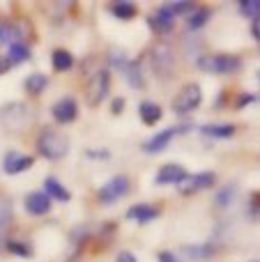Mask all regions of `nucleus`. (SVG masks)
Masks as SVG:
<instances>
[{
    "mask_svg": "<svg viewBox=\"0 0 260 262\" xmlns=\"http://www.w3.org/2000/svg\"><path fill=\"white\" fill-rule=\"evenodd\" d=\"M35 147L37 154L44 157L46 161H60V159H64L69 154V138L64 134H60L58 129L44 127L37 134Z\"/></svg>",
    "mask_w": 260,
    "mask_h": 262,
    "instance_id": "obj_1",
    "label": "nucleus"
},
{
    "mask_svg": "<svg viewBox=\"0 0 260 262\" xmlns=\"http://www.w3.org/2000/svg\"><path fill=\"white\" fill-rule=\"evenodd\" d=\"M196 67L201 72H210V74H235L242 69V58L235 53H216V55H201L196 60Z\"/></svg>",
    "mask_w": 260,
    "mask_h": 262,
    "instance_id": "obj_2",
    "label": "nucleus"
},
{
    "mask_svg": "<svg viewBox=\"0 0 260 262\" xmlns=\"http://www.w3.org/2000/svg\"><path fill=\"white\" fill-rule=\"evenodd\" d=\"M32 122V111L28 108L26 104H18V101H12V104L0 106V124L9 131H23L28 129Z\"/></svg>",
    "mask_w": 260,
    "mask_h": 262,
    "instance_id": "obj_3",
    "label": "nucleus"
},
{
    "mask_svg": "<svg viewBox=\"0 0 260 262\" xmlns=\"http://www.w3.org/2000/svg\"><path fill=\"white\" fill-rule=\"evenodd\" d=\"M201 104H203V88L198 85V83H187V85H182V90L175 95L170 108H173L175 115L184 118V115L193 113Z\"/></svg>",
    "mask_w": 260,
    "mask_h": 262,
    "instance_id": "obj_4",
    "label": "nucleus"
},
{
    "mask_svg": "<svg viewBox=\"0 0 260 262\" xmlns=\"http://www.w3.org/2000/svg\"><path fill=\"white\" fill-rule=\"evenodd\" d=\"M129 191H132V182H129L127 175H113L106 184H101L99 189H97V200H99V205H115L118 200H122L124 195H129Z\"/></svg>",
    "mask_w": 260,
    "mask_h": 262,
    "instance_id": "obj_5",
    "label": "nucleus"
},
{
    "mask_svg": "<svg viewBox=\"0 0 260 262\" xmlns=\"http://www.w3.org/2000/svg\"><path fill=\"white\" fill-rule=\"evenodd\" d=\"M191 129H193V122H182V124H178V127H168V129L159 131V134H155L152 138H147L145 143L141 145V149L145 154H159L168 147L170 140H173L178 134H189Z\"/></svg>",
    "mask_w": 260,
    "mask_h": 262,
    "instance_id": "obj_6",
    "label": "nucleus"
},
{
    "mask_svg": "<svg viewBox=\"0 0 260 262\" xmlns=\"http://www.w3.org/2000/svg\"><path fill=\"white\" fill-rule=\"evenodd\" d=\"M111 92V72L109 69H99L92 74V78L88 81L85 88V99L90 106H99L101 101L109 97Z\"/></svg>",
    "mask_w": 260,
    "mask_h": 262,
    "instance_id": "obj_7",
    "label": "nucleus"
},
{
    "mask_svg": "<svg viewBox=\"0 0 260 262\" xmlns=\"http://www.w3.org/2000/svg\"><path fill=\"white\" fill-rule=\"evenodd\" d=\"M150 58H152V69H155L157 76L161 78H170L175 72V55L173 49L168 44H157L155 49L150 51Z\"/></svg>",
    "mask_w": 260,
    "mask_h": 262,
    "instance_id": "obj_8",
    "label": "nucleus"
},
{
    "mask_svg": "<svg viewBox=\"0 0 260 262\" xmlns=\"http://www.w3.org/2000/svg\"><path fill=\"white\" fill-rule=\"evenodd\" d=\"M214 184H216V172L203 170V172H196V175H187V177H184V180L178 184V191H180V195L189 198V195H193L196 191L212 189Z\"/></svg>",
    "mask_w": 260,
    "mask_h": 262,
    "instance_id": "obj_9",
    "label": "nucleus"
},
{
    "mask_svg": "<svg viewBox=\"0 0 260 262\" xmlns=\"http://www.w3.org/2000/svg\"><path fill=\"white\" fill-rule=\"evenodd\" d=\"M35 166V157L30 154H21V152H7L3 159V170L5 175H21V172L30 170Z\"/></svg>",
    "mask_w": 260,
    "mask_h": 262,
    "instance_id": "obj_10",
    "label": "nucleus"
},
{
    "mask_svg": "<svg viewBox=\"0 0 260 262\" xmlns=\"http://www.w3.org/2000/svg\"><path fill=\"white\" fill-rule=\"evenodd\" d=\"M51 115H53V120L58 124H72L74 120L78 118V104L74 97H62V99H58L53 104V108H51Z\"/></svg>",
    "mask_w": 260,
    "mask_h": 262,
    "instance_id": "obj_11",
    "label": "nucleus"
},
{
    "mask_svg": "<svg viewBox=\"0 0 260 262\" xmlns=\"http://www.w3.org/2000/svg\"><path fill=\"white\" fill-rule=\"evenodd\" d=\"M51 198L44 193V191H32V193L26 195V200H23V207H26V212L30 214V216H46V214L51 212Z\"/></svg>",
    "mask_w": 260,
    "mask_h": 262,
    "instance_id": "obj_12",
    "label": "nucleus"
},
{
    "mask_svg": "<svg viewBox=\"0 0 260 262\" xmlns=\"http://www.w3.org/2000/svg\"><path fill=\"white\" fill-rule=\"evenodd\" d=\"M124 216H127L129 221L138 223V226H145V223H152L155 219H159V207H155V205H150V203H136L127 209Z\"/></svg>",
    "mask_w": 260,
    "mask_h": 262,
    "instance_id": "obj_13",
    "label": "nucleus"
},
{
    "mask_svg": "<svg viewBox=\"0 0 260 262\" xmlns=\"http://www.w3.org/2000/svg\"><path fill=\"white\" fill-rule=\"evenodd\" d=\"M187 175H189V172L184 170V168L180 166V163H166V166H161V168H159V172H157L155 184H159V186L175 184V186H178Z\"/></svg>",
    "mask_w": 260,
    "mask_h": 262,
    "instance_id": "obj_14",
    "label": "nucleus"
},
{
    "mask_svg": "<svg viewBox=\"0 0 260 262\" xmlns=\"http://www.w3.org/2000/svg\"><path fill=\"white\" fill-rule=\"evenodd\" d=\"M44 191L46 195L51 198V203L53 200H60V203H69L72 200V193H69V189L64 184H60L58 180H55L53 175H49V177H44Z\"/></svg>",
    "mask_w": 260,
    "mask_h": 262,
    "instance_id": "obj_15",
    "label": "nucleus"
},
{
    "mask_svg": "<svg viewBox=\"0 0 260 262\" xmlns=\"http://www.w3.org/2000/svg\"><path fill=\"white\" fill-rule=\"evenodd\" d=\"M138 115H141L143 124L152 127V124H157L161 120V115H164V108H161L157 101L145 99V101H141V104H138Z\"/></svg>",
    "mask_w": 260,
    "mask_h": 262,
    "instance_id": "obj_16",
    "label": "nucleus"
},
{
    "mask_svg": "<svg viewBox=\"0 0 260 262\" xmlns=\"http://www.w3.org/2000/svg\"><path fill=\"white\" fill-rule=\"evenodd\" d=\"M46 88H49V76H46V74H39V72L30 74V76L23 81V90H26L28 97H39Z\"/></svg>",
    "mask_w": 260,
    "mask_h": 262,
    "instance_id": "obj_17",
    "label": "nucleus"
},
{
    "mask_svg": "<svg viewBox=\"0 0 260 262\" xmlns=\"http://www.w3.org/2000/svg\"><path fill=\"white\" fill-rule=\"evenodd\" d=\"M212 18V9L210 7H193L191 14H187V28L189 32H198L207 26V21Z\"/></svg>",
    "mask_w": 260,
    "mask_h": 262,
    "instance_id": "obj_18",
    "label": "nucleus"
},
{
    "mask_svg": "<svg viewBox=\"0 0 260 262\" xmlns=\"http://www.w3.org/2000/svg\"><path fill=\"white\" fill-rule=\"evenodd\" d=\"M235 124H203L201 127V134L207 136V138H214V140H228L235 136Z\"/></svg>",
    "mask_w": 260,
    "mask_h": 262,
    "instance_id": "obj_19",
    "label": "nucleus"
},
{
    "mask_svg": "<svg viewBox=\"0 0 260 262\" xmlns=\"http://www.w3.org/2000/svg\"><path fill=\"white\" fill-rule=\"evenodd\" d=\"M32 51L26 41H14V44L7 46V62L9 64H21L26 60H30Z\"/></svg>",
    "mask_w": 260,
    "mask_h": 262,
    "instance_id": "obj_20",
    "label": "nucleus"
},
{
    "mask_svg": "<svg viewBox=\"0 0 260 262\" xmlns=\"http://www.w3.org/2000/svg\"><path fill=\"white\" fill-rule=\"evenodd\" d=\"M109 12L113 14L115 18H120V21H132V18L138 14V7L134 3H129V0H120V3L111 5Z\"/></svg>",
    "mask_w": 260,
    "mask_h": 262,
    "instance_id": "obj_21",
    "label": "nucleus"
},
{
    "mask_svg": "<svg viewBox=\"0 0 260 262\" xmlns=\"http://www.w3.org/2000/svg\"><path fill=\"white\" fill-rule=\"evenodd\" d=\"M51 64H53L55 72H69L74 67V55L67 49H55L51 55Z\"/></svg>",
    "mask_w": 260,
    "mask_h": 262,
    "instance_id": "obj_22",
    "label": "nucleus"
},
{
    "mask_svg": "<svg viewBox=\"0 0 260 262\" xmlns=\"http://www.w3.org/2000/svg\"><path fill=\"white\" fill-rule=\"evenodd\" d=\"M124 76H127L129 85L132 88H145V76H143V69H141V62L138 60H129L127 69H124Z\"/></svg>",
    "mask_w": 260,
    "mask_h": 262,
    "instance_id": "obj_23",
    "label": "nucleus"
},
{
    "mask_svg": "<svg viewBox=\"0 0 260 262\" xmlns=\"http://www.w3.org/2000/svg\"><path fill=\"white\" fill-rule=\"evenodd\" d=\"M3 249H7L9 253L16 255V258H26V260H30L32 255H35L32 246L28 244V242H23V239H7L3 244Z\"/></svg>",
    "mask_w": 260,
    "mask_h": 262,
    "instance_id": "obj_24",
    "label": "nucleus"
},
{
    "mask_svg": "<svg viewBox=\"0 0 260 262\" xmlns=\"http://www.w3.org/2000/svg\"><path fill=\"white\" fill-rule=\"evenodd\" d=\"M9 223H12V203L3 200V203H0V249H3V244L7 242Z\"/></svg>",
    "mask_w": 260,
    "mask_h": 262,
    "instance_id": "obj_25",
    "label": "nucleus"
},
{
    "mask_svg": "<svg viewBox=\"0 0 260 262\" xmlns=\"http://www.w3.org/2000/svg\"><path fill=\"white\" fill-rule=\"evenodd\" d=\"M184 253H187L189 260H207V258H212V255L216 253V246L212 244V242H207V244L187 246V249H184Z\"/></svg>",
    "mask_w": 260,
    "mask_h": 262,
    "instance_id": "obj_26",
    "label": "nucleus"
},
{
    "mask_svg": "<svg viewBox=\"0 0 260 262\" xmlns=\"http://www.w3.org/2000/svg\"><path fill=\"white\" fill-rule=\"evenodd\" d=\"M235 193H237V184H226L224 189L216 191V195H214V205H216L219 209L230 207V205L235 203Z\"/></svg>",
    "mask_w": 260,
    "mask_h": 262,
    "instance_id": "obj_27",
    "label": "nucleus"
},
{
    "mask_svg": "<svg viewBox=\"0 0 260 262\" xmlns=\"http://www.w3.org/2000/svg\"><path fill=\"white\" fill-rule=\"evenodd\" d=\"M147 28H150L155 35H170V32L175 30V23L173 21H164V18L159 16H147Z\"/></svg>",
    "mask_w": 260,
    "mask_h": 262,
    "instance_id": "obj_28",
    "label": "nucleus"
},
{
    "mask_svg": "<svg viewBox=\"0 0 260 262\" xmlns=\"http://www.w3.org/2000/svg\"><path fill=\"white\" fill-rule=\"evenodd\" d=\"M109 60H111V67H115L118 72H124V69H127V64H129V58H127V53H124L122 49H113V51H111Z\"/></svg>",
    "mask_w": 260,
    "mask_h": 262,
    "instance_id": "obj_29",
    "label": "nucleus"
},
{
    "mask_svg": "<svg viewBox=\"0 0 260 262\" xmlns=\"http://www.w3.org/2000/svg\"><path fill=\"white\" fill-rule=\"evenodd\" d=\"M237 7H240V12H242L244 16L258 18V14H260V3H258V0H242Z\"/></svg>",
    "mask_w": 260,
    "mask_h": 262,
    "instance_id": "obj_30",
    "label": "nucleus"
},
{
    "mask_svg": "<svg viewBox=\"0 0 260 262\" xmlns=\"http://www.w3.org/2000/svg\"><path fill=\"white\" fill-rule=\"evenodd\" d=\"M256 101H258V95H253V92H242V95L235 99V108L242 111V108H247V106L256 104Z\"/></svg>",
    "mask_w": 260,
    "mask_h": 262,
    "instance_id": "obj_31",
    "label": "nucleus"
},
{
    "mask_svg": "<svg viewBox=\"0 0 260 262\" xmlns=\"http://www.w3.org/2000/svg\"><path fill=\"white\" fill-rule=\"evenodd\" d=\"M85 157L92 159V161H109L111 152L109 149H85Z\"/></svg>",
    "mask_w": 260,
    "mask_h": 262,
    "instance_id": "obj_32",
    "label": "nucleus"
},
{
    "mask_svg": "<svg viewBox=\"0 0 260 262\" xmlns=\"http://www.w3.org/2000/svg\"><path fill=\"white\" fill-rule=\"evenodd\" d=\"M247 212H249V216H251V221H258V214H260V203H258V193H251V203H249Z\"/></svg>",
    "mask_w": 260,
    "mask_h": 262,
    "instance_id": "obj_33",
    "label": "nucleus"
},
{
    "mask_svg": "<svg viewBox=\"0 0 260 262\" xmlns=\"http://www.w3.org/2000/svg\"><path fill=\"white\" fill-rule=\"evenodd\" d=\"M124 104H127V101H124V97H115L113 101H111V113L113 115H120L124 111Z\"/></svg>",
    "mask_w": 260,
    "mask_h": 262,
    "instance_id": "obj_34",
    "label": "nucleus"
},
{
    "mask_svg": "<svg viewBox=\"0 0 260 262\" xmlns=\"http://www.w3.org/2000/svg\"><path fill=\"white\" fill-rule=\"evenodd\" d=\"M115 262H138V260H136V255H134L132 251H120Z\"/></svg>",
    "mask_w": 260,
    "mask_h": 262,
    "instance_id": "obj_35",
    "label": "nucleus"
},
{
    "mask_svg": "<svg viewBox=\"0 0 260 262\" xmlns=\"http://www.w3.org/2000/svg\"><path fill=\"white\" fill-rule=\"evenodd\" d=\"M251 37H253V39H260V21H258V18H251Z\"/></svg>",
    "mask_w": 260,
    "mask_h": 262,
    "instance_id": "obj_36",
    "label": "nucleus"
},
{
    "mask_svg": "<svg viewBox=\"0 0 260 262\" xmlns=\"http://www.w3.org/2000/svg\"><path fill=\"white\" fill-rule=\"evenodd\" d=\"M159 262H178V258H175V253H170V251H161Z\"/></svg>",
    "mask_w": 260,
    "mask_h": 262,
    "instance_id": "obj_37",
    "label": "nucleus"
},
{
    "mask_svg": "<svg viewBox=\"0 0 260 262\" xmlns=\"http://www.w3.org/2000/svg\"><path fill=\"white\" fill-rule=\"evenodd\" d=\"M9 69H12V64L7 62V58H3V55H0V76H3V74H7Z\"/></svg>",
    "mask_w": 260,
    "mask_h": 262,
    "instance_id": "obj_38",
    "label": "nucleus"
},
{
    "mask_svg": "<svg viewBox=\"0 0 260 262\" xmlns=\"http://www.w3.org/2000/svg\"><path fill=\"white\" fill-rule=\"evenodd\" d=\"M224 101H226V92H221L219 99H216V108H221V106H224Z\"/></svg>",
    "mask_w": 260,
    "mask_h": 262,
    "instance_id": "obj_39",
    "label": "nucleus"
}]
</instances>
